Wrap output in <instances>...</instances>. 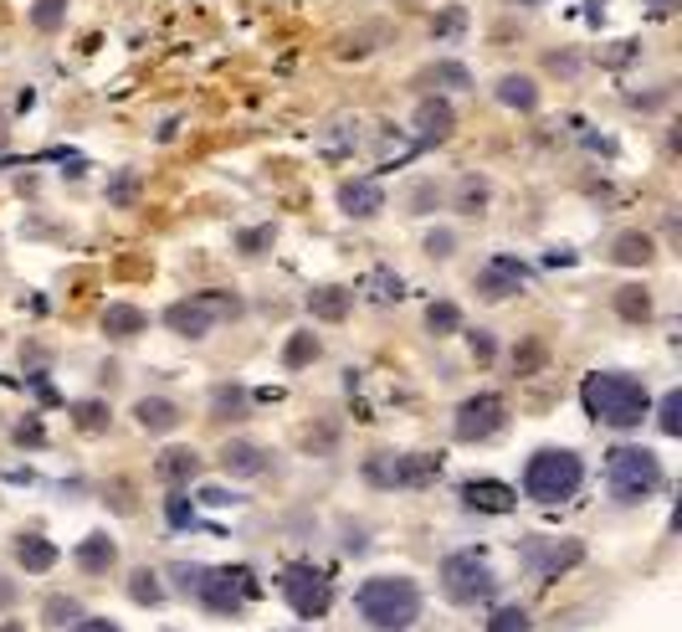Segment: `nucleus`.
Here are the masks:
<instances>
[{"mask_svg":"<svg viewBox=\"0 0 682 632\" xmlns=\"http://www.w3.org/2000/svg\"><path fill=\"white\" fill-rule=\"evenodd\" d=\"M462 504H467L473 514H508L513 504H519V494L498 479H467L462 483Z\"/></svg>","mask_w":682,"mask_h":632,"instance_id":"f8f14e48","label":"nucleus"},{"mask_svg":"<svg viewBox=\"0 0 682 632\" xmlns=\"http://www.w3.org/2000/svg\"><path fill=\"white\" fill-rule=\"evenodd\" d=\"M191 499H185V494H170V504H164V519H170V525H175V529H185V525H191Z\"/></svg>","mask_w":682,"mask_h":632,"instance_id":"4c0bfd02","label":"nucleus"},{"mask_svg":"<svg viewBox=\"0 0 682 632\" xmlns=\"http://www.w3.org/2000/svg\"><path fill=\"white\" fill-rule=\"evenodd\" d=\"M452 247H457V237H452V232H431V237H426V253L431 257H446Z\"/></svg>","mask_w":682,"mask_h":632,"instance_id":"79ce46f5","label":"nucleus"},{"mask_svg":"<svg viewBox=\"0 0 682 632\" xmlns=\"http://www.w3.org/2000/svg\"><path fill=\"white\" fill-rule=\"evenodd\" d=\"M77 618H83V612H77L73 597H52V602H46V622H52V628H62V622H77Z\"/></svg>","mask_w":682,"mask_h":632,"instance_id":"e433bc0d","label":"nucleus"},{"mask_svg":"<svg viewBox=\"0 0 682 632\" xmlns=\"http://www.w3.org/2000/svg\"><path fill=\"white\" fill-rule=\"evenodd\" d=\"M134 196H139V175H134V170H123L119 181L108 185V201H113V206H129Z\"/></svg>","mask_w":682,"mask_h":632,"instance_id":"f704fd0d","label":"nucleus"},{"mask_svg":"<svg viewBox=\"0 0 682 632\" xmlns=\"http://www.w3.org/2000/svg\"><path fill=\"white\" fill-rule=\"evenodd\" d=\"M0 632H26V628L21 622H0Z\"/></svg>","mask_w":682,"mask_h":632,"instance_id":"8fccbe9b","label":"nucleus"},{"mask_svg":"<svg viewBox=\"0 0 682 632\" xmlns=\"http://www.w3.org/2000/svg\"><path fill=\"white\" fill-rule=\"evenodd\" d=\"M73 632H123L119 622H108V618H77Z\"/></svg>","mask_w":682,"mask_h":632,"instance_id":"37998d69","label":"nucleus"},{"mask_svg":"<svg viewBox=\"0 0 682 632\" xmlns=\"http://www.w3.org/2000/svg\"><path fill=\"white\" fill-rule=\"evenodd\" d=\"M657 427L668 437H682V392H668L657 401Z\"/></svg>","mask_w":682,"mask_h":632,"instance_id":"2f4dec72","label":"nucleus"},{"mask_svg":"<svg viewBox=\"0 0 682 632\" xmlns=\"http://www.w3.org/2000/svg\"><path fill=\"white\" fill-rule=\"evenodd\" d=\"M144 330H149L144 309H134V303H108V314H104L108 340H134V334H144Z\"/></svg>","mask_w":682,"mask_h":632,"instance_id":"6ab92c4d","label":"nucleus"},{"mask_svg":"<svg viewBox=\"0 0 682 632\" xmlns=\"http://www.w3.org/2000/svg\"><path fill=\"white\" fill-rule=\"evenodd\" d=\"M523 283H529V268H523L519 257H488V268L477 272V293H483V299H492V303L513 299Z\"/></svg>","mask_w":682,"mask_h":632,"instance_id":"9b49d317","label":"nucleus"},{"mask_svg":"<svg viewBox=\"0 0 682 632\" xmlns=\"http://www.w3.org/2000/svg\"><path fill=\"white\" fill-rule=\"evenodd\" d=\"M268 463H272L268 448H262V442H247V437H231V442L221 448V468L231 473V479H262Z\"/></svg>","mask_w":682,"mask_h":632,"instance_id":"ddd939ff","label":"nucleus"},{"mask_svg":"<svg viewBox=\"0 0 682 632\" xmlns=\"http://www.w3.org/2000/svg\"><path fill=\"white\" fill-rule=\"evenodd\" d=\"M415 129H421V144H446L452 129H457V114L446 98H421L415 104Z\"/></svg>","mask_w":682,"mask_h":632,"instance_id":"4468645a","label":"nucleus"},{"mask_svg":"<svg viewBox=\"0 0 682 632\" xmlns=\"http://www.w3.org/2000/svg\"><path fill=\"white\" fill-rule=\"evenodd\" d=\"M0 607H15V587L6 581V576H0Z\"/></svg>","mask_w":682,"mask_h":632,"instance_id":"09e8293b","label":"nucleus"},{"mask_svg":"<svg viewBox=\"0 0 682 632\" xmlns=\"http://www.w3.org/2000/svg\"><path fill=\"white\" fill-rule=\"evenodd\" d=\"M488 632H534V618H529L519 602H513V607H498V612L488 618Z\"/></svg>","mask_w":682,"mask_h":632,"instance_id":"c85d7f7f","label":"nucleus"},{"mask_svg":"<svg viewBox=\"0 0 682 632\" xmlns=\"http://www.w3.org/2000/svg\"><path fill=\"white\" fill-rule=\"evenodd\" d=\"M67 411H73V417H77V427H83V432H104L108 421H113V417H108V407H104V401H73V407H67Z\"/></svg>","mask_w":682,"mask_h":632,"instance_id":"7c9ffc66","label":"nucleus"},{"mask_svg":"<svg viewBox=\"0 0 682 632\" xmlns=\"http://www.w3.org/2000/svg\"><path fill=\"white\" fill-rule=\"evenodd\" d=\"M580 483H585V463H580V452L570 448H539L523 468V494L534 499V504H570L580 494Z\"/></svg>","mask_w":682,"mask_h":632,"instance_id":"39448f33","label":"nucleus"},{"mask_svg":"<svg viewBox=\"0 0 682 632\" xmlns=\"http://www.w3.org/2000/svg\"><path fill=\"white\" fill-rule=\"evenodd\" d=\"M442 591H446V602L473 607V602H488L492 591H498V576L483 560V550H452L442 560Z\"/></svg>","mask_w":682,"mask_h":632,"instance_id":"423d86ee","label":"nucleus"},{"mask_svg":"<svg viewBox=\"0 0 682 632\" xmlns=\"http://www.w3.org/2000/svg\"><path fill=\"white\" fill-rule=\"evenodd\" d=\"M519 560H523V571H529V576L549 581V576L575 571L580 560H585V545H580V540H544V535H529V540H519Z\"/></svg>","mask_w":682,"mask_h":632,"instance_id":"9d476101","label":"nucleus"},{"mask_svg":"<svg viewBox=\"0 0 682 632\" xmlns=\"http://www.w3.org/2000/svg\"><path fill=\"white\" fill-rule=\"evenodd\" d=\"M241 407H247V396H241L237 386H221V392H216V411H221V417L226 411H241Z\"/></svg>","mask_w":682,"mask_h":632,"instance_id":"ea45409f","label":"nucleus"},{"mask_svg":"<svg viewBox=\"0 0 682 632\" xmlns=\"http://www.w3.org/2000/svg\"><path fill=\"white\" fill-rule=\"evenodd\" d=\"M62 6H67V0H36V6H31V26H36V31H57L62 26Z\"/></svg>","mask_w":682,"mask_h":632,"instance_id":"72a5a7b5","label":"nucleus"},{"mask_svg":"<svg viewBox=\"0 0 682 632\" xmlns=\"http://www.w3.org/2000/svg\"><path fill=\"white\" fill-rule=\"evenodd\" d=\"M359 473H365V483H375V489H401V458H396V452H375Z\"/></svg>","mask_w":682,"mask_h":632,"instance_id":"393cba45","label":"nucleus"},{"mask_svg":"<svg viewBox=\"0 0 682 632\" xmlns=\"http://www.w3.org/2000/svg\"><path fill=\"white\" fill-rule=\"evenodd\" d=\"M616 314H621L626 324H647V319H652V293H647V288H621V293H616Z\"/></svg>","mask_w":682,"mask_h":632,"instance_id":"a878e982","label":"nucleus"},{"mask_svg":"<svg viewBox=\"0 0 682 632\" xmlns=\"http://www.w3.org/2000/svg\"><path fill=\"white\" fill-rule=\"evenodd\" d=\"M647 6H652V15H657V21H668V15L678 11V0H647Z\"/></svg>","mask_w":682,"mask_h":632,"instance_id":"a18cd8bd","label":"nucleus"},{"mask_svg":"<svg viewBox=\"0 0 682 632\" xmlns=\"http://www.w3.org/2000/svg\"><path fill=\"white\" fill-rule=\"evenodd\" d=\"M370 293H380V299H375V303L401 299V278H396V272H390V268H380V272H375V278H370Z\"/></svg>","mask_w":682,"mask_h":632,"instance_id":"c9c22d12","label":"nucleus"},{"mask_svg":"<svg viewBox=\"0 0 682 632\" xmlns=\"http://www.w3.org/2000/svg\"><path fill=\"white\" fill-rule=\"evenodd\" d=\"M457 206H462V211H483V206H488V181H477V175H462Z\"/></svg>","mask_w":682,"mask_h":632,"instance_id":"473e14b6","label":"nucleus"},{"mask_svg":"<svg viewBox=\"0 0 682 632\" xmlns=\"http://www.w3.org/2000/svg\"><path fill=\"white\" fill-rule=\"evenodd\" d=\"M426 330H431V334H457V330H462L457 303H446V299L431 303V309H426Z\"/></svg>","mask_w":682,"mask_h":632,"instance_id":"c756f323","label":"nucleus"},{"mask_svg":"<svg viewBox=\"0 0 682 632\" xmlns=\"http://www.w3.org/2000/svg\"><path fill=\"white\" fill-rule=\"evenodd\" d=\"M262 242H272V232H247V237H241V247H247V253H257Z\"/></svg>","mask_w":682,"mask_h":632,"instance_id":"49530a36","label":"nucleus"},{"mask_svg":"<svg viewBox=\"0 0 682 632\" xmlns=\"http://www.w3.org/2000/svg\"><path fill=\"white\" fill-rule=\"evenodd\" d=\"M498 104L519 108V114H534V108H539V83H534V77H523V73L498 77Z\"/></svg>","mask_w":682,"mask_h":632,"instance_id":"aec40b11","label":"nucleus"},{"mask_svg":"<svg viewBox=\"0 0 682 632\" xmlns=\"http://www.w3.org/2000/svg\"><path fill=\"white\" fill-rule=\"evenodd\" d=\"M11 556H15V566L21 571H31V576H42V571H52L62 560V550L46 535H15V545H11Z\"/></svg>","mask_w":682,"mask_h":632,"instance_id":"2eb2a0df","label":"nucleus"},{"mask_svg":"<svg viewBox=\"0 0 682 632\" xmlns=\"http://www.w3.org/2000/svg\"><path fill=\"white\" fill-rule=\"evenodd\" d=\"M580 401H585L591 421L616 427V432L641 427V421H647V411H652V392H647V381L626 376V371H591V376L580 381Z\"/></svg>","mask_w":682,"mask_h":632,"instance_id":"f257e3e1","label":"nucleus"},{"mask_svg":"<svg viewBox=\"0 0 682 632\" xmlns=\"http://www.w3.org/2000/svg\"><path fill=\"white\" fill-rule=\"evenodd\" d=\"M77 566H83L88 576H108V571H113V566H119V545H113V535H104V529H98V535H88V540L77 545Z\"/></svg>","mask_w":682,"mask_h":632,"instance_id":"f3484780","label":"nucleus"},{"mask_svg":"<svg viewBox=\"0 0 682 632\" xmlns=\"http://www.w3.org/2000/svg\"><path fill=\"white\" fill-rule=\"evenodd\" d=\"M359 618L380 632H405L415 618H421V587L405 581V576H375L355 591Z\"/></svg>","mask_w":682,"mask_h":632,"instance_id":"7ed1b4c3","label":"nucleus"},{"mask_svg":"<svg viewBox=\"0 0 682 632\" xmlns=\"http://www.w3.org/2000/svg\"><path fill=\"white\" fill-rule=\"evenodd\" d=\"M170 581H175L191 602L216 612V618H241L247 602L262 591L257 587V576L241 571V566L231 571V566H191V560H175V566H170Z\"/></svg>","mask_w":682,"mask_h":632,"instance_id":"f03ea898","label":"nucleus"},{"mask_svg":"<svg viewBox=\"0 0 682 632\" xmlns=\"http://www.w3.org/2000/svg\"><path fill=\"white\" fill-rule=\"evenodd\" d=\"M662 483H668V473H662V458H657L652 448L621 442V448L606 452V489L616 504H641V499H652Z\"/></svg>","mask_w":682,"mask_h":632,"instance_id":"20e7f679","label":"nucleus"},{"mask_svg":"<svg viewBox=\"0 0 682 632\" xmlns=\"http://www.w3.org/2000/svg\"><path fill=\"white\" fill-rule=\"evenodd\" d=\"M241 299L237 293H195V299H180L164 309V324L180 334V340H206L216 330V319H237Z\"/></svg>","mask_w":682,"mask_h":632,"instance_id":"0eeeda50","label":"nucleus"},{"mask_svg":"<svg viewBox=\"0 0 682 632\" xmlns=\"http://www.w3.org/2000/svg\"><path fill=\"white\" fill-rule=\"evenodd\" d=\"M652 257H657V247L647 232H621V237L610 242V263H621V268H647Z\"/></svg>","mask_w":682,"mask_h":632,"instance_id":"412c9836","label":"nucleus"},{"mask_svg":"<svg viewBox=\"0 0 682 632\" xmlns=\"http://www.w3.org/2000/svg\"><path fill=\"white\" fill-rule=\"evenodd\" d=\"M523 6H534V0H523Z\"/></svg>","mask_w":682,"mask_h":632,"instance_id":"3c124183","label":"nucleus"},{"mask_svg":"<svg viewBox=\"0 0 682 632\" xmlns=\"http://www.w3.org/2000/svg\"><path fill=\"white\" fill-rule=\"evenodd\" d=\"M339 206L355 216V222H370V216H380L386 211V191L375 181H344L339 185Z\"/></svg>","mask_w":682,"mask_h":632,"instance_id":"dca6fc26","label":"nucleus"},{"mask_svg":"<svg viewBox=\"0 0 682 632\" xmlns=\"http://www.w3.org/2000/svg\"><path fill=\"white\" fill-rule=\"evenodd\" d=\"M457 31H462V11H452V15L436 21V36H457Z\"/></svg>","mask_w":682,"mask_h":632,"instance_id":"c03bdc74","label":"nucleus"},{"mask_svg":"<svg viewBox=\"0 0 682 632\" xmlns=\"http://www.w3.org/2000/svg\"><path fill=\"white\" fill-rule=\"evenodd\" d=\"M308 361H318V340H313L308 330H297L293 340H288V350H282V365H288V371H303Z\"/></svg>","mask_w":682,"mask_h":632,"instance_id":"cd10ccee","label":"nucleus"},{"mask_svg":"<svg viewBox=\"0 0 682 632\" xmlns=\"http://www.w3.org/2000/svg\"><path fill=\"white\" fill-rule=\"evenodd\" d=\"M129 597H134L139 607H160V602H164V587H160V576L149 571V566H139V571L129 576Z\"/></svg>","mask_w":682,"mask_h":632,"instance_id":"bb28decb","label":"nucleus"},{"mask_svg":"<svg viewBox=\"0 0 682 632\" xmlns=\"http://www.w3.org/2000/svg\"><path fill=\"white\" fill-rule=\"evenodd\" d=\"M134 421L144 427V432L164 437V432H175L180 427V407L170 401V396H144V401L134 407Z\"/></svg>","mask_w":682,"mask_h":632,"instance_id":"a211bd4d","label":"nucleus"},{"mask_svg":"<svg viewBox=\"0 0 682 632\" xmlns=\"http://www.w3.org/2000/svg\"><path fill=\"white\" fill-rule=\"evenodd\" d=\"M467 345H473V355H477V361H483V365H488L492 355H498V345H492V334H488V330H477L473 340H467Z\"/></svg>","mask_w":682,"mask_h":632,"instance_id":"a19ab883","label":"nucleus"},{"mask_svg":"<svg viewBox=\"0 0 682 632\" xmlns=\"http://www.w3.org/2000/svg\"><path fill=\"white\" fill-rule=\"evenodd\" d=\"M436 479H442V458H426V452L401 458V489H426Z\"/></svg>","mask_w":682,"mask_h":632,"instance_id":"5701e85b","label":"nucleus"},{"mask_svg":"<svg viewBox=\"0 0 682 632\" xmlns=\"http://www.w3.org/2000/svg\"><path fill=\"white\" fill-rule=\"evenodd\" d=\"M436 83H446V88H467V83H473V77L462 73L457 62H442V67H436Z\"/></svg>","mask_w":682,"mask_h":632,"instance_id":"58836bf2","label":"nucleus"},{"mask_svg":"<svg viewBox=\"0 0 682 632\" xmlns=\"http://www.w3.org/2000/svg\"><path fill=\"white\" fill-rule=\"evenodd\" d=\"M195 468H201V458H195L191 448H170V452H160V473L164 483H191L195 479Z\"/></svg>","mask_w":682,"mask_h":632,"instance_id":"b1692460","label":"nucleus"},{"mask_svg":"<svg viewBox=\"0 0 682 632\" xmlns=\"http://www.w3.org/2000/svg\"><path fill=\"white\" fill-rule=\"evenodd\" d=\"M308 309L318 319H328V324H339V319H349V309H355V293H349V288H313Z\"/></svg>","mask_w":682,"mask_h":632,"instance_id":"4be33fe9","label":"nucleus"},{"mask_svg":"<svg viewBox=\"0 0 682 632\" xmlns=\"http://www.w3.org/2000/svg\"><path fill=\"white\" fill-rule=\"evenodd\" d=\"M544 263H549V268H570V263H575V253H549Z\"/></svg>","mask_w":682,"mask_h":632,"instance_id":"de8ad7c7","label":"nucleus"},{"mask_svg":"<svg viewBox=\"0 0 682 632\" xmlns=\"http://www.w3.org/2000/svg\"><path fill=\"white\" fill-rule=\"evenodd\" d=\"M504 427H508V401L498 392L467 396L457 407V417H452V437H457V442H488V437H498Z\"/></svg>","mask_w":682,"mask_h":632,"instance_id":"1a4fd4ad","label":"nucleus"},{"mask_svg":"<svg viewBox=\"0 0 682 632\" xmlns=\"http://www.w3.org/2000/svg\"><path fill=\"white\" fill-rule=\"evenodd\" d=\"M278 587H282V602L293 607L303 622L313 618H324L328 602H334V587H328V571H318L313 560H293V566H282L278 576Z\"/></svg>","mask_w":682,"mask_h":632,"instance_id":"6e6552de","label":"nucleus"}]
</instances>
